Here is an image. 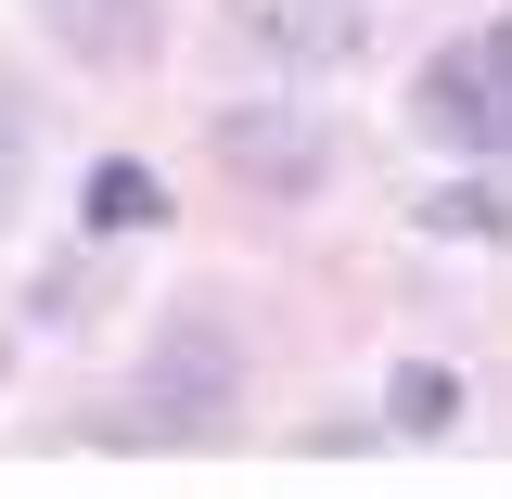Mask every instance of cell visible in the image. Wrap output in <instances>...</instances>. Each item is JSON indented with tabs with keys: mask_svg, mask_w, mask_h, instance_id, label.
<instances>
[{
	"mask_svg": "<svg viewBox=\"0 0 512 499\" xmlns=\"http://www.w3.org/2000/svg\"><path fill=\"white\" fill-rule=\"evenodd\" d=\"M410 128L448 154H512V13L500 26H461L423 77H410Z\"/></svg>",
	"mask_w": 512,
	"mask_h": 499,
	"instance_id": "1",
	"label": "cell"
},
{
	"mask_svg": "<svg viewBox=\"0 0 512 499\" xmlns=\"http://www.w3.org/2000/svg\"><path fill=\"white\" fill-rule=\"evenodd\" d=\"M231 397H244L231 333H218V320H167V333H154V359H141V410H128V436H116V448L205 436V423H231Z\"/></svg>",
	"mask_w": 512,
	"mask_h": 499,
	"instance_id": "2",
	"label": "cell"
},
{
	"mask_svg": "<svg viewBox=\"0 0 512 499\" xmlns=\"http://www.w3.org/2000/svg\"><path fill=\"white\" fill-rule=\"evenodd\" d=\"M218 167L295 205V192H320V167H333V154H320V128H295V116H269V103H244V116H218Z\"/></svg>",
	"mask_w": 512,
	"mask_h": 499,
	"instance_id": "3",
	"label": "cell"
},
{
	"mask_svg": "<svg viewBox=\"0 0 512 499\" xmlns=\"http://www.w3.org/2000/svg\"><path fill=\"white\" fill-rule=\"evenodd\" d=\"M231 13H244V39H256L269 64H346L359 39H372L359 0H231Z\"/></svg>",
	"mask_w": 512,
	"mask_h": 499,
	"instance_id": "4",
	"label": "cell"
},
{
	"mask_svg": "<svg viewBox=\"0 0 512 499\" xmlns=\"http://www.w3.org/2000/svg\"><path fill=\"white\" fill-rule=\"evenodd\" d=\"M141 13H154V0H64L52 26H64L90 64H141Z\"/></svg>",
	"mask_w": 512,
	"mask_h": 499,
	"instance_id": "5",
	"label": "cell"
},
{
	"mask_svg": "<svg viewBox=\"0 0 512 499\" xmlns=\"http://www.w3.org/2000/svg\"><path fill=\"white\" fill-rule=\"evenodd\" d=\"M77 218H90V231H141V218H167V192H154V180H141V167L116 154V167H90V192H77Z\"/></svg>",
	"mask_w": 512,
	"mask_h": 499,
	"instance_id": "6",
	"label": "cell"
},
{
	"mask_svg": "<svg viewBox=\"0 0 512 499\" xmlns=\"http://www.w3.org/2000/svg\"><path fill=\"white\" fill-rule=\"evenodd\" d=\"M384 410H397V436H448V423H461V384H448L436 359H410V372L384 384Z\"/></svg>",
	"mask_w": 512,
	"mask_h": 499,
	"instance_id": "7",
	"label": "cell"
},
{
	"mask_svg": "<svg viewBox=\"0 0 512 499\" xmlns=\"http://www.w3.org/2000/svg\"><path fill=\"white\" fill-rule=\"evenodd\" d=\"M423 231H448V244H487V231H500V192H436V205H423Z\"/></svg>",
	"mask_w": 512,
	"mask_h": 499,
	"instance_id": "8",
	"label": "cell"
},
{
	"mask_svg": "<svg viewBox=\"0 0 512 499\" xmlns=\"http://www.w3.org/2000/svg\"><path fill=\"white\" fill-rule=\"evenodd\" d=\"M13 180H26V128H13V103H0V205H13Z\"/></svg>",
	"mask_w": 512,
	"mask_h": 499,
	"instance_id": "9",
	"label": "cell"
},
{
	"mask_svg": "<svg viewBox=\"0 0 512 499\" xmlns=\"http://www.w3.org/2000/svg\"><path fill=\"white\" fill-rule=\"evenodd\" d=\"M0 372H13V346H0Z\"/></svg>",
	"mask_w": 512,
	"mask_h": 499,
	"instance_id": "10",
	"label": "cell"
}]
</instances>
